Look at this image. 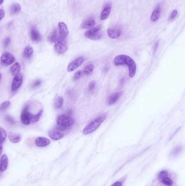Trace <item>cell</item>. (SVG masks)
Here are the masks:
<instances>
[{"instance_id":"obj_20","label":"cell","mask_w":185,"mask_h":186,"mask_svg":"<svg viewBox=\"0 0 185 186\" xmlns=\"http://www.w3.org/2000/svg\"><path fill=\"white\" fill-rule=\"evenodd\" d=\"M8 138L9 140L13 143H18L21 140V136L18 134L13 133H9L8 135Z\"/></svg>"},{"instance_id":"obj_29","label":"cell","mask_w":185,"mask_h":186,"mask_svg":"<svg viewBox=\"0 0 185 186\" xmlns=\"http://www.w3.org/2000/svg\"><path fill=\"white\" fill-rule=\"evenodd\" d=\"M7 138V133L4 129L0 127V140L4 143Z\"/></svg>"},{"instance_id":"obj_17","label":"cell","mask_w":185,"mask_h":186,"mask_svg":"<svg viewBox=\"0 0 185 186\" xmlns=\"http://www.w3.org/2000/svg\"><path fill=\"white\" fill-rule=\"evenodd\" d=\"M96 24L95 19L91 18L86 20L81 25V27L83 29H90L94 27Z\"/></svg>"},{"instance_id":"obj_34","label":"cell","mask_w":185,"mask_h":186,"mask_svg":"<svg viewBox=\"0 0 185 186\" xmlns=\"http://www.w3.org/2000/svg\"><path fill=\"white\" fill-rule=\"evenodd\" d=\"M6 119L8 121L9 123L11 124H14L15 123V120L13 119V118L9 116H6Z\"/></svg>"},{"instance_id":"obj_32","label":"cell","mask_w":185,"mask_h":186,"mask_svg":"<svg viewBox=\"0 0 185 186\" xmlns=\"http://www.w3.org/2000/svg\"><path fill=\"white\" fill-rule=\"evenodd\" d=\"M96 85V83L95 81L91 82L89 85V90L90 92H92L95 89Z\"/></svg>"},{"instance_id":"obj_27","label":"cell","mask_w":185,"mask_h":186,"mask_svg":"<svg viewBox=\"0 0 185 186\" xmlns=\"http://www.w3.org/2000/svg\"><path fill=\"white\" fill-rule=\"evenodd\" d=\"M43 113V110H41L38 113L36 114L35 115H33L32 114V117H31V123H36L39 121L40 118L41 116H42Z\"/></svg>"},{"instance_id":"obj_11","label":"cell","mask_w":185,"mask_h":186,"mask_svg":"<svg viewBox=\"0 0 185 186\" xmlns=\"http://www.w3.org/2000/svg\"><path fill=\"white\" fill-rule=\"evenodd\" d=\"M59 31V38L65 39L69 35V31L67 25L63 22H60L58 24Z\"/></svg>"},{"instance_id":"obj_5","label":"cell","mask_w":185,"mask_h":186,"mask_svg":"<svg viewBox=\"0 0 185 186\" xmlns=\"http://www.w3.org/2000/svg\"><path fill=\"white\" fill-rule=\"evenodd\" d=\"M54 49L58 54H64L68 50L67 43L65 39L58 38L57 40L55 42Z\"/></svg>"},{"instance_id":"obj_25","label":"cell","mask_w":185,"mask_h":186,"mask_svg":"<svg viewBox=\"0 0 185 186\" xmlns=\"http://www.w3.org/2000/svg\"><path fill=\"white\" fill-rule=\"evenodd\" d=\"M64 104V99L62 97H57L54 101V107L55 108H60Z\"/></svg>"},{"instance_id":"obj_24","label":"cell","mask_w":185,"mask_h":186,"mask_svg":"<svg viewBox=\"0 0 185 186\" xmlns=\"http://www.w3.org/2000/svg\"><path fill=\"white\" fill-rule=\"evenodd\" d=\"M33 54V49L32 47L28 46L26 47L23 51V56L26 58L31 57Z\"/></svg>"},{"instance_id":"obj_36","label":"cell","mask_w":185,"mask_h":186,"mask_svg":"<svg viewBox=\"0 0 185 186\" xmlns=\"http://www.w3.org/2000/svg\"><path fill=\"white\" fill-rule=\"evenodd\" d=\"M11 42V39L9 38H7L6 39H5L4 41V47H7L8 46V45Z\"/></svg>"},{"instance_id":"obj_9","label":"cell","mask_w":185,"mask_h":186,"mask_svg":"<svg viewBox=\"0 0 185 186\" xmlns=\"http://www.w3.org/2000/svg\"><path fill=\"white\" fill-rule=\"evenodd\" d=\"M23 82V78L21 74H18L14 78L12 84V91L14 92L21 86Z\"/></svg>"},{"instance_id":"obj_8","label":"cell","mask_w":185,"mask_h":186,"mask_svg":"<svg viewBox=\"0 0 185 186\" xmlns=\"http://www.w3.org/2000/svg\"><path fill=\"white\" fill-rule=\"evenodd\" d=\"M0 61L3 65L8 66L15 62V59L13 54L9 52H5L2 55Z\"/></svg>"},{"instance_id":"obj_2","label":"cell","mask_w":185,"mask_h":186,"mask_svg":"<svg viewBox=\"0 0 185 186\" xmlns=\"http://www.w3.org/2000/svg\"><path fill=\"white\" fill-rule=\"evenodd\" d=\"M107 118V114H102L100 116H97L92 120L89 124H88L83 130V134L84 135H88L89 134L95 132L97 130L100 125L104 122Z\"/></svg>"},{"instance_id":"obj_38","label":"cell","mask_w":185,"mask_h":186,"mask_svg":"<svg viewBox=\"0 0 185 186\" xmlns=\"http://www.w3.org/2000/svg\"><path fill=\"white\" fill-rule=\"evenodd\" d=\"M111 186H122V183L120 181H118L114 183Z\"/></svg>"},{"instance_id":"obj_1","label":"cell","mask_w":185,"mask_h":186,"mask_svg":"<svg viewBox=\"0 0 185 186\" xmlns=\"http://www.w3.org/2000/svg\"><path fill=\"white\" fill-rule=\"evenodd\" d=\"M114 64L115 66H127L129 70V76L133 78L136 72V64L134 60L126 54H120L117 56L114 59Z\"/></svg>"},{"instance_id":"obj_37","label":"cell","mask_w":185,"mask_h":186,"mask_svg":"<svg viewBox=\"0 0 185 186\" xmlns=\"http://www.w3.org/2000/svg\"><path fill=\"white\" fill-rule=\"evenodd\" d=\"M5 16L4 11L3 9H0V21L4 18Z\"/></svg>"},{"instance_id":"obj_41","label":"cell","mask_w":185,"mask_h":186,"mask_svg":"<svg viewBox=\"0 0 185 186\" xmlns=\"http://www.w3.org/2000/svg\"><path fill=\"white\" fill-rule=\"evenodd\" d=\"M1 78H2V74L0 73V81H1Z\"/></svg>"},{"instance_id":"obj_15","label":"cell","mask_w":185,"mask_h":186,"mask_svg":"<svg viewBox=\"0 0 185 186\" xmlns=\"http://www.w3.org/2000/svg\"><path fill=\"white\" fill-rule=\"evenodd\" d=\"M123 94V92H120L111 94L108 98V102L109 105H114L119 100L120 97Z\"/></svg>"},{"instance_id":"obj_33","label":"cell","mask_w":185,"mask_h":186,"mask_svg":"<svg viewBox=\"0 0 185 186\" xmlns=\"http://www.w3.org/2000/svg\"><path fill=\"white\" fill-rule=\"evenodd\" d=\"M177 10H174L173 12L171 13V14H170V16H169V19H168V20H172L174 19L177 16Z\"/></svg>"},{"instance_id":"obj_26","label":"cell","mask_w":185,"mask_h":186,"mask_svg":"<svg viewBox=\"0 0 185 186\" xmlns=\"http://www.w3.org/2000/svg\"><path fill=\"white\" fill-rule=\"evenodd\" d=\"M94 69V66L92 64H90L85 66L83 70V73L85 75H90L92 73Z\"/></svg>"},{"instance_id":"obj_19","label":"cell","mask_w":185,"mask_h":186,"mask_svg":"<svg viewBox=\"0 0 185 186\" xmlns=\"http://www.w3.org/2000/svg\"><path fill=\"white\" fill-rule=\"evenodd\" d=\"M161 15V7L160 6L155 9L151 16V21L152 22H155L158 20Z\"/></svg>"},{"instance_id":"obj_3","label":"cell","mask_w":185,"mask_h":186,"mask_svg":"<svg viewBox=\"0 0 185 186\" xmlns=\"http://www.w3.org/2000/svg\"><path fill=\"white\" fill-rule=\"evenodd\" d=\"M158 182L164 186H170L173 185L174 180L170 176L168 171L164 170L161 171L158 175Z\"/></svg>"},{"instance_id":"obj_21","label":"cell","mask_w":185,"mask_h":186,"mask_svg":"<svg viewBox=\"0 0 185 186\" xmlns=\"http://www.w3.org/2000/svg\"><path fill=\"white\" fill-rule=\"evenodd\" d=\"M31 38L32 40L34 42H38L40 40V35L38 31L33 27L31 31Z\"/></svg>"},{"instance_id":"obj_42","label":"cell","mask_w":185,"mask_h":186,"mask_svg":"<svg viewBox=\"0 0 185 186\" xmlns=\"http://www.w3.org/2000/svg\"></svg>"},{"instance_id":"obj_28","label":"cell","mask_w":185,"mask_h":186,"mask_svg":"<svg viewBox=\"0 0 185 186\" xmlns=\"http://www.w3.org/2000/svg\"><path fill=\"white\" fill-rule=\"evenodd\" d=\"M58 32L56 30H55L52 33V34L50 35L48 39L50 41V42L52 43H54L55 42L57 39H58Z\"/></svg>"},{"instance_id":"obj_23","label":"cell","mask_w":185,"mask_h":186,"mask_svg":"<svg viewBox=\"0 0 185 186\" xmlns=\"http://www.w3.org/2000/svg\"><path fill=\"white\" fill-rule=\"evenodd\" d=\"M21 8L19 4H12L10 8V12L12 15H15L21 12Z\"/></svg>"},{"instance_id":"obj_18","label":"cell","mask_w":185,"mask_h":186,"mask_svg":"<svg viewBox=\"0 0 185 186\" xmlns=\"http://www.w3.org/2000/svg\"><path fill=\"white\" fill-rule=\"evenodd\" d=\"M8 157L6 155H2L0 159V171L4 172L6 170L8 167Z\"/></svg>"},{"instance_id":"obj_12","label":"cell","mask_w":185,"mask_h":186,"mask_svg":"<svg viewBox=\"0 0 185 186\" xmlns=\"http://www.w3.org/2000/svg\"><path fill=\"white\" fill-rule=\"evenodd\" d=\"M107 33L110 38L117 39L121 35V30L118 28H110L108 29Z\"/></svg>"},{"instance_id":"obj_13","label":"cell","mask_w":185,"mask_h":186,"mask_svg":"<svg viewBox=\"0 0 185 186\" xmlns=\"http://www.w3.org/2000/svg\"><path fill=\"white\" fill-rule=\"evenodd\" d=\"M36 146L39 147H45L50 144V140L45 137H38L35 141Z\"/></svg>"},{"instance_id":"obj_31","label":"cell","mask_w":185,"mask_h":186,"mask_svg":"<svg viewBox=\"0 0 185 186\" xmlns=\"http://www.w3.org/2000/svg\"><path fill=\"white\" fill-rule=\"evenodd\" d=\"M82 71L81 70H79L77 71L74 75V76H73V80H77L78 79H79L80 78H81V76H82Z\"/></svg>"},{"instance_id":"obj_4","label":"cell","mask_w":185,"mask_h":186,"mask_svg":"<svg viewBox=\"0 0 185 186\" xmlns=\"http://www.w3.org/2000/svg\"><path fill=\"white\" fill-rule=\"evenodd\" d=\"M57 123L58 126L67 128L73 126L75 120L68 114H62L58 116Z\"/></svg>"},{"instance_id":"obj_40","label":"cell","mask_w":185,"mask_h":186,"mask_svg":"<svg viewBox=\"0 0 185 186\" xmlns=\"http://www.w3.org/2000/svg\"><path fill=\"white\" fill-rule=\"evenodd\" d=\"M4 2V0H0V6L3 4Z\"/></svg>"},{"instance_id":"obj_7","label":"cell","mask_w":185,"mask_h":186,"mask_svg":"<svg viewBox=\"0 0 185 186\" xmlns=\"http://www.w3.org/2000/svg\"><path fill=\"white\" fill-rule=\"evenodd\" d=\"M85 61V58L83 56H80L76 59H74L72 62H71L68 65L67 68V70L68 72H72L76 70L78 68L82 65Z\"/></svg>"},{"instance_id":"obj_6","label":"cell","mask_w":185,"mask_h":186,"mask_svg":"<svg viewBox=\"0 0 185 186\" xmlns=\"http://www.w3.org/2000/svg\"><path fill=\"white\" fill-rule=\"evenodd\" d=\"M101 26L99 25L96 27L90 28L89 30L85 32L86 37L91 40H98L102 37V35L100 33Z\"/></svg>"},{"instance_id":"obj_35","label":"cell","mask_w":185,"mask_h":186,"mask_svg":"<svg viewBox=\"0 0 185 186\" xmlns=\"http://www.w3.org/2000/svg\"><path fill=\"white\" fill-rule=\"evenodd\" d=\"M41 83V80H36V81H35L34 82V83L33 84V88L36 87H38V86L40 85Z\"/></svg>"},{"instance_id":"obj_10","label":"cell","mask_w":185,"mask_h":186,"mask_svg":"<svg viewBox=\"0 0 185 186\" xmlns=\"http://www.w3.org/2000/svg\"><path fill=\"white\" fill-rule=\"evenodd\" d=\"M28 107H26L23 109V111L21 116V120L23 124L27 125L31 123V117L32 114H31L28 110Z\"/></svg>"},{"instance_id":"obj_39","label":"cell","mask_w":185,"mask_h":186,"mask_svg":"<svg viewBox=\"0 0 185 186\" xmlns=\"http://www.w3.org/2000/svg\"><path fill=\"white\" fill-rule=\"evenodd\" d=\"M2 142L0 140V156L2 154V150H3V147H2Z\"/></svg>"},{"instance_id":"obj_14","label":"cell","mask_w":185,"mask_h":186,"mask_svg":"<svg viewBox=\"0 0 185 186\" xmlns=\"http://www.w3.org/2000/svg\"><path fill=\"white\" fill-rule=\"evenodd\" d=\"M111 9V4H108L105 6L100 14L101 20H105L108 18L110 14Z\"/></svg>"},{"instance_id":"obj_30","label":"cell","mask_w":185,"mask_h":186,"mask_svg":"<svg viewBox=\"0 0 185 186\" xmlns=\"http://www.w3.org/2000/svg\"><path fill=\"white\" fill-rule=\"evenodd\" d=\"M11 105V102L9 101H6L2 103L0 106V111H4L8 108V107Z\"/></svg>"},{"instance_id":"obj_16","label":"cell","mask_w":185,"mask_h":186,"mask_svg":"<svg viewBox=\"0 0 185 186\" xmlns=\"http://www.w3.org/2000/svg\"><path fill=\"white\" fill-rule=\"evenodd\" d=\"M48 136L50 139L54 140H58L64 137V135L58 130H53L49 132Z\"/></svg>"},{"instance_id":"obj_22","label":"cell","mask_w":185,"mask_h":186,"mask_svg":"<svg viewBox=\"0 0 185 186\" xmlns=\"http://www.w3.org/2000/svg\"><path fill=\"white\" fill-rule=\"evenodd\" d=\"M21 70V65L19 63H15L11 67V72L13 76L19 74Z\"/></svg>"}]
</instances>
